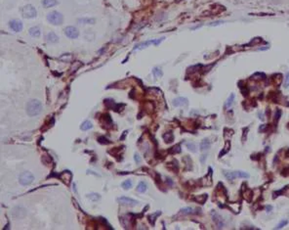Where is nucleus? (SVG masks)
Returning a JSON list of instances; mask_svg holds the SVG:
<instances>
[{
	"instance_id": "9d476101",
	"label": "nucleus",
	"mask_w": 289,
	"mask_h": 230,
	"mask_svg": "<svg viewBox=\"0 0 289 230\" xmlns=\"http://www.w3.org/2000/svg\"><path fill=\"white\" fill-rule=\"evenodd\" d=\"M118 202L122 205H126V206H130V207H133V206H136L139 202L137 200H134V199H131L129 197H120L118 198Z\"/></svg>"
},
{
	"instance_id": "7c9ffc66",
	"label": "nucleus",
	"mask_w": 289,
	"mask_h": 230,
	"mask_svg": "<svg viewBox=\"0 0 289 230\" xmlns=\"http://www.w3.org/2000/svg\"><path fill=\"white\" fill-rule=\"evenodd\" d=\"M284 86H285V87H288V86H289V73H286V76H285Z\"/></svg>"
},
{
	"instance_id": "f8f14e48",
	"label": "nucleus",
	"mask_w": 289,
	"mask_h": 230,
	"mask_svg": "<svg viewBox=\"0 0 289 230\" xmlns=\"http://www.w3.org/2000/svg\"><path fill=\"white\" fill-rule=\"evenodd\" d=\"M212 215H213V220L214 222L216 223V225L218 226V228H222L223 225H224V221L222 220V217H221L218 214H216L214 211H212Z\"/></svg>"
},
{
	"instance_id": "cd10ccee",
	"label": "nucleus",
	"mask_w": 289,
	"mask_h": 230,
	"mask_svg": "<svg viewBox=\"0 0 289 230\" xmlns=\"http://www.w3.org/2000/svg\"><path fill=\"white\" fill-rule=\"evenodd\" d=\"M287 223H288L287 220H283V221H281V222H279V224H277V226H276L275 228H276V229H280V228H282L284 225H286Z\"/></svg>"
},
{
	"instance_id": "5701e85b",
	"label": "nucleus",
	"mask_w": 289,
	"mask_h": 230,
	"mask_svg": "<svg viewBox=\"0 0 289 230\" xmlns=\"http://www.w3.org/2000/svg\"><path fill=\"white\" fill-rule=\"evenodd\" d=\"M132 185H133V182L130 180V179L125 180V181H124V182L121 184V186L123 187V189H125V190H128V189H130V188L132 187Z\"/></svg>"
},
{
	"instance_id": "4468645a",
	"label": "nucleus",
	"mask_w": 289,
	"mask_h": 230,
	"mask_svg": "<svg viewBox=\"0 0 289 230\" xmlns=\"http://www.w3.org/2000/svg\"><path fill=\"white\" fill-rule=\"evenodd\" d=\"M235 95L234 93H231L229 98L227 99L226 104H225V108L227 109V110H229V109H231V107H233L234 103H235Z\"/></svg>"
},
{
	"instance_id": "aec40b11",
	"label": "nucleus",
	"mask_w": 289,
	"mask_h": 230,
	"mask_svg": "<svg viewBox=\"0 0 289 230\" xmlns=\"http://www.w3.org/2000/svg\"><path fill=\"white\" fill-rule=\"evenodd\" d=\"M163 139L166 143H171L174 140V136L171 132H166V133L163 134Z\"/></svg>"
},
{
	"instance_id": "2f4dec72",
	"label": "nucleus",
	"mask_w": 289,
	"mask_h": 230,
	"mask_svg": "<svg viewBox=\"0 0 289 230\" xmlns=\"http://www.w3.org/2000/svg\"><path fill=\"white\" fill-rule=\"evenodd\" d=\"M173 148L175 149V150H172V153H179V152H181V146L180 145H176Z\"/></svg>"
},
{
	"instance_id": "f03ea898",
	"label": "nucleus",
	"mask_w": 289,
	"mask_h": 230,
	"mask_svg": "<svg viewBox=\"0 0 289 230\" xmlns=\"http://www.w3.org/2000/svg\"><path fill=\"white\" fill-rule=\"evenodd\" d=\"M47 20L51 23L52 25L60 26L63 24L64 22V17L61 13L57 12V11H52L47 15Z\"/></svg>"
},
{
	"instance_id": "2eb2a0df",
	"label": "nucleus",
	"mask_w": 289,
	"mask_h": 230,
	"mask_svg": "<svg viewBox=\"0 0 289 230\" xmlns=\"http://www.w3.org/2000/svg\"><path fill=\"white\" fill-rule=\"evenodd\" d=\"M210 145H211V142L209 141L207 138L206 139H203L200 143V150L201 151H207L209 148H210Z\"/></svg>"
},
{
	"instance_id": "bb28decb",
	"label": "nucleus",
	"mask_w": 289,
	"mask_h": 230,
	"mask_svg": "<svg viewBox=\"0 0 289 230\" xmlns=\"http://www.w3.org/2000/svg\"><path fill=\"white\" fill-rule=\"evenodd\" d=\"M159 215H160V211H158L157 214L155 212V214H154V215H149V220H151V224H155V220H154V218H155V216H158Z\"/></svg>"
},
{
	"instance_id": "a878e982",
	"label": "nucleus",
	"mask_w": 289,
	"mask_h": 230,
	"mask_svg": "<svg viewBox=\"0 0 289 230\" xmlns=\"http://www.w3.org/2000/svg\"><path fill=\"white\" fill-rule=\"evenodd\" d=\"M187 147H188V149H190L191 152H196L197 151V147H196L195 144H194V143H188V144H187Z\"/></svg>"
},
{
	"instance_id": "1a4fd4ad",
	"label": "nucleus",
	"mask_w": 289,
	"mask_h": 230,
	"mask_svg": "<svg viewBox=\"0 0 289 230\" xmlns=\"http://www.w3.org/2000/svg\"><path fill=\"white\" fill-rule=\"evenodd\" d=\"M9 26L11 27V30L16 31V32H20L22 30V23L20 20H12V21H10Z\"/></svg>"
},
{
	"instance_id": "f3484780",
	"label": "nucleus",
	"mask_w": 289,
	"mask_h": 230,
	"mask_svg": "<svg viewBox=\"0 0 289 230\" xmlns=\"http://www.w3.org/2000/svg\"><path fill=\"white\" fill-rule=\"evenodd\" d=\"M78 23H80L81 25H93L94 23L96 22L95 19H92V18H81V19H78L77 20Z\"/></svg>"
},
{
	"instance_id": "6ab92c4d",
	"label": "nucleus",
	"mask_w": 289,
	"mask_h": 230,
	"mask_svg": "<svg viewBox=\"0 0 289 230\" xmlns=\"http://www.w3.org/2000/svg\"><path fill=\"white\" fill-rule=\"evenodd\" d=\"M30 34L31 36H34V37H38L40 36V28L38 27H33L31 28H30Z\"/></svg>"
},
{
	"instance_id": "c756f323",
	"label": "nucleus",
	"mask_w": 289,
	"mask_h": 230,
	"mask_svg": "<svg viewBox=\"0 0 289 230\" xmlns=\"http://www.w3.org/2000/svg\"><path fill=\"white\" fill-rule=\"evenodd\" d=\"M99 142L102 143V144H109V143H110L109 140L106 139L105 137H100V138H99Z\"/></svg>"
},
{
	"instance_id": "9b49d317",
	"label": "nucleus",
	"mask_w": 289,
	"mask_h": 230,
	"mask_svg": "<svg viewBox=\"0 0 289 230\" xmlns=\"http://www.w3.org/2000/svg\"><path fill=\"white\" fill-rule=\"evenodd\" d=\"M188 99L185 98V97H178V98H175L173 100V105L175 107H183V106H187L188 105Z\"/></svg>"
},
{
	"instance_id": "c9c22d12",
	"label": "nucleus",
	"mask_w": 289,
	"mask_h": 230,
	"mask_svg": "<svg viewBox=\"0 0 289 230\" xmlns=\"http://www.w3.org/2000/svg\"><path fill=\"white\" fill-rule=\"evenodd\" d=\"M179 1H180V0H179Z\"/></svg>"
},
{
	"instance_id": "7ed1b4c3",
	"label": "nucleus",
	"mask_w": 289,
	"mask_h": 230,
	"mask_svg": "<svg viewBox=\"0 0 289 230\" xmlns=\"http://www.w3.org/2000/svg\"><path fill=\"white\" fill-rule=\"evenodd\" d=\"M224 175L228 180H234L235 178H248L249 174L245 171H224Z\"/></svg>"
},
{
	"instance_id": "ddd939ff",
	"label": "nucleus",
	"mask_w": 289,
	"mask_h": 230,
	"mask_svg": "<svg viewBox=\"0 0 289 230\" xmlns=\"http://www.w3.org/2000/svg\"><path fill=\"white\" fill-rule=\"evenodd\" d=\"M46 41L49 43H57L59 41V37L54 32H49L46 36Z\"/></svg>"
},
{
	"instance_id": "a211bd4d",
	"label": "nucleus",
	"mask_w": 289,
	"mask_h": 230,
	"mask_svg": "<svg viewBox=\"0 0 289 230\" xmlns=\"http://www.w3.org/2000/svg\"><path fill=\"white\" fill-rule=\"evenodd\" d=\"M93 128V124H92V123L90 122V120H84V122L81 123V125H80V128L82 129V130H89V129H91Z\"/></svg>"
},
{
	"instance_id": "4be33fe9",
	"label": "nucleus",
	"mask_w": 289,
	"mask_h": 230,
	"mask_svg": "<svg viewBox=\"0 0 289 230\" xmlns=\"http://www.w3.org/2000/svg\"><path fill=\"white\" fill-rule=\"evenodd\" d=\"M180 212H181V214H183V215H191V214H194V212H195V210L192 208H191V207H189V208L182 209L180 211Z\"/></svg>"
},
{
	"instance_id": "0eeeda50",
	"label": "nucleus",
	"mask_w": 289,
	"mask_h": 230,
	"mask_svg": "<svg viewBox=\"0 0 289 230\" xmlns=\"http://www.w3.org/2000/svg\"><path fill=\"white\" fill-rule=\"evenodd\" d=\"M164 39V37H161V38H159V39H152V40H148V41H145V42H143V43H140L139 45H137L135 47V49H144V48H146V47H148V46H150V45H151V44H155V45H159L160 44V42L162 41V40Z\"/></svg>"
},
{
	"instance_id": "f257e3e1",
	"label": "nucleus",
	"mask_w": 289,
	"mask_h": 230,
	"mask_svg": "<svg viewBox=\"0 0 289 230\" xmlns=\"http://www.w3.org/2000/svg\"><path fill=\"white\" fill-rule=\"evenodd\" d=\"M42 111V103L37 99H32L27 103L26 105V113L28 116L35 117L39 115Z\"/></svg>"
},
{
	"instance_id": "412c9836",
	"label": "nucleus",
	"mask_w": 289,
	"mask_h": 230,
	"mask_svg": "<svg viewBox=\"0 0 289 230\" xmlns=\"http://www.w3.org/2000/svg\"><path fill=\"white\" fill-rule=\"evenodd\" d=\"M147 188H148L147 184H146L144 181H142V182L139 183V185H138V187H137V191L140 192V193H144V192L147 191Z\"/></svg>"
},
{
	"instance_id": "39448f33",
	"label": "nucleus",
	"mask_w": 289,
	"mask_h": 230,
	"mask_svg": "<svg viewBox=\"0 0 289 230\" xmlns=\"http://www.w3.org/2000/svg\"><path fill=\"white\" fill-rule=\"evenodd\" d=\"M34 180V175H33L31 172L30 171H25L22 172V174H20V177H19V181L22 185H30L31 184Z\"/></svg>"
},
{
	"instance_id": "393cba45",
	"label": "nucleus",
	"mask_w": 289,
	"mask_h": 230,
	"mask_svg": "<svg viewBox=\"0 0 289 230\" xmlns=\"http://www.w3.org/2000/svg\"><path fill=\"white\" fill-rule=\"evenodd\" d=\"M154 74L156 77H162V71L159 68H155L154 69Z\"/></svg>"
},
{
	"instance_id": "72a5a7b5",
	"label": "nucleus",
	"mask_w": 289,
	"mask_h": 230,
	"mask_svg": "<svg viewBox=\"0 0 289 230\" xmlns=\"http://www.w3.org/2000/svg\"><path fill=\"white\" fill-rule=\"evenodd\" d=\"M205 159H206V156H204V158H201V163H204L205 162Z\"/></svg>"
},
{
	"instance_id": "c85d7f7f",
	"label": "nucleus",
	"mask_w": 289,
	"mask_h": 230,
	"mask_svg": "<svg viewBox=\"0 0 289 230\" xmlns=\"http://www.w3.org/2000/svg\"><path fill=\"white\" fill-rule=\"evenodd\" d=\"M223 23H224V21H216V22L210 23V24H209V26H210V27H216V26H219V25H221V24H223Z\"/></svg>"
},
{
	"instance_id": "423d86ee",
	"label": "nucleus",
	"mask_w": 289,
	"mask_h": 230,
	"mask_svg": "<svg viewBox=\"0 0 289 230\" xmlns=\"http://www.w3.org/2000/svg\"><path fill=\"white\" fill-rule=\"evenodd\" d=\"M65 34L71 39H75L79 36V31L75 27H66L65 28Z\"/></svg>"
},
{
	"instance_id": "6e6552de",
	"label": "nucleus",
	"mask_w": 289,
	"mask_h": 230,
	"mask_svg": "<svg viewBox=\"0 0 289 230\" xmlns=\"http://www.w3.org/2000/svg\"><path fill=\"white\" fill-rule=\"evenodd\" d=\"M12 215L13 217H16V218H22L26 215V210L25 208H22V207H16V208L13 209Z\"/></svg>"
},
{
	"instance_id": "f704fd0d",
	"label": "nucleus",
	"mask_w": 289,
	"mask_h": 230,
	"mask_svg": "<svg viewBox=\"0 0 289 230\" xmlns=\"http://www.w3.org/2000/svg\"><path fill=\"white\" fill-rule=\"evenodd\" d=\"M271 209H273V208H271V206H268V207H267V210H268V211H271Z\"/></svg>"
},
{
	"instance_id": "dca6fc26",
	"label": "nucleus",
	"mask_w": 289,
	"mask_h": 230,
	"mask_svg": "<svg viewBox=\"0 0 289 230\" xmlns=\"http://www.w3.org/2000/svg\"><path fill=\"white\" fill-rule=\"evenodd\" d=\"M42 4L45 8H50L58 4V1L57 0H42Z\"/></svg>"
},
{
	"instance_id": "b1692460",
	"label": "nucleus",
	"mask_w": 289,
	"mask_h": 230,
	"mask_svg": "<svg viewBox=\"0 0 289 230\" xmlns=\"http://www.w3.org/2000/svg\"><path fill=\"white\" fill-rule=\"evenodd\" d=\"M88 198L91 199L92 201H98L100 200L101 196L98 193H91V194H88Z\"/></svg>"
},
{
	"instance_id": "473e14b6",
	"label": "nucleus",
	"mask_w": 289,
	"mask_h": 230,
	"mask_svg": "<svg viewBox=\"0 0 289 230\" xmlns=\"http://www.w3.org/2000/svg\"><path fill=\"white\" fill-rule=\"evenodd\" d=\"M135 160H136V162H137V163L139 162V155L138 154L135 155Z\"/></svg>"
},
{
	"instance_id": "20e7f679",
	"label": "nucleus",
	"mask_w": 289,
	"mask_h": 230,
	"mask_svg": "<svg viewBox=\"0 0 289 230\" xmlns=\"http://www.w3.org/2000/svg\"><path fill=\"white\" fill-rule=\"evenodd\" d=\"M22 17H25V18H26V19H32V18H35L36 17L37 12H36V9L33 7L32 5L28 4V5H26V6L22 7Z\"/></svg>"
}]
</instances>
